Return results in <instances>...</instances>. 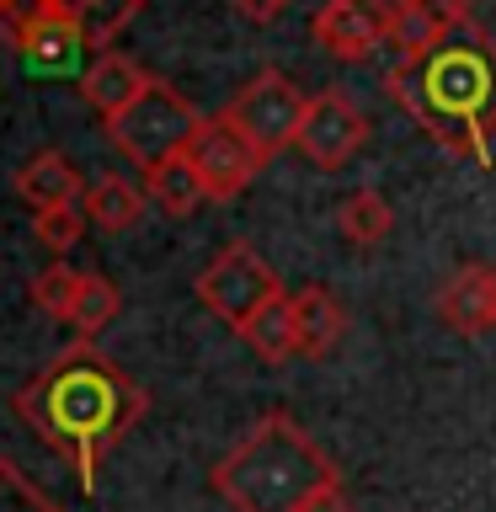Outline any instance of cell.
<instances>
[{
  "mask_svg": "<svg viewBox=\"0 0 496 512\" xmlns=\"http://www.w3.org/2000/svg\"><path fill=\"white\" fill-rule=\"evenodd\" d=\"M22 422L38 438L75 464L80 486L96 491V464L118 448L139 416L150 411V395L107 358L102 347L75 342L64 347L48 368H38L22 390L11 395Z\"/></svg>",
  "mask_w": 496,
  "mask_h": 512,
  "instance_id": "6da1fadb",
  "label": "cell"
},
{
  "mask_svg": "<svg viewBox=\"0 0 496 512\" xmlns=\"http://www.w3.org/2000/svg\"><path fill=\"white\" fill-rule=\"evenodd\" d=\"M384 91L459 160H491L496 123V38L475 22L443 27V38L406 64H390Z\"/></svg>",
  "mask_w": 496,
  "mask_h": 512,
  "instance_id": "7a4b0ae2",
  "label": "cell"
},
{
  "mask_svg": "<svg viewBox=\"0 0 496 512\" xmlns=\"http://www.w3.org/2000/svg\"><path fill=\"white\" fill-rule=\"evenodd\" d=\"M235 512H304L320 491L342 486L331 454L288 411L262 416L208 475Z\"/></svg>",
  "mask_w": 496,
  "mask_h": 512,
  "instance_id": "3957f363",
  "label": "cell"
},
{
  "mask_svg": "<svg viewBox=\"0 0 496 512\" xmlns=\"http://www.w3.org/2000/svg\"><path fill=\"white\" fill-rule=\"evenodd\" d=\"M198 128H203V112L192 107L171 80L150 75V86L139 91V102H128L118 118L107 123V134H112V144H118L128 160H134V166L155 171L160 160L182 155Z\"/></svg>",
  "mask_w": 496,
  "mask_h": 512,
  "instance_id": "277c9868",
  "label": "cell"
},
{
  "mask_svg": "<svg viewBox=\"0 0 496 512\" xmlns=\"http://www.w3.org/2000/svg\"><path fill=\"white\" fill-rule=\"evenodd\" d=\"M198 299L208 304V315H219L224 326H246L256 310H267L272 299H283V283L262 256H256L251 240H230L214 262L198 272Z\"/></svg>",
  "mask_w": 496,
  "mask_h": 512,
  "instance_id": "5b68a950",
  "label": "cell"
},
{
  "mask_svg": "<svg viewBox=\"0 0 496 512\" xmlns=\"http://www.w3.org/2000/svg\"><path fill=\"white\" fill-rule=\"evenodd\" d=\"M304 107H310V96H304L283 70H262L251 86H240V96L224 112H230V123L272 160L278 150H288V144L299 139Z\"/></svg>",
  "mask_w": 496,
  "mask_h": 512,
  "instance_id": "8992f818",
  "label": "cell"
},
{
  "mask_svg": "<svg viewBox=\"0 0 496 512\" xmlns=\"http://www.w3.org/2000/svg\"><path fill=\"white\" fill-rule=\"evenodd\" d=\"M187 160L198 166V176H203V187H208V198H214V203L240 198V192H246L256 176H262V166H267V155L230 123V112L203 118V128L187 144Z\"/></svg>",
  "mask_w": 496,
  "mask_h": 512,
  "instance_id": "52a82bcc",
  "label": "cell"
},
{
  "mask_svg": "<svg viewBox=\"0 0 496 512\" xmlns=\"http://www.w3.org/2000/svg\"><path fill=\"white\" fill-rule=\"evenodd\" d=\"M363 139H368V118L358 112V102L342 91H320V96H310V107H304L294 150L310 160V166L336 171L363 150Z\"/></svg>",
  "mask_w": 496,
  "mask_h": 512,
  "instance_id": "ba28073f",
  "label": "cell"
},
{
  "mask_svg": "<svg viewBox=\"0 0 496 512\" xmlns=\"http://www.w3.org/2000/svg\"><path fill=\"white\" fill-rule=\"evenodd\" d=\"M395 22H400V11L390 0H326L315 11L310 32L331 59H363L379 43L395 38Z\"/></svg>",
  "mask_w": 496,
  "mask_h": 512,
  "instance_id": "9c48e42d",
  "label": "cell"
},
{
  "mask_svg": "<svg viewBox=\"0 0 496 512\" xmlns=\"http://www.w3.org/2000/svg\"><path fill=\"white\" fill-rule=\"evenodd\" d=\"M438 320L459 336H486L496 331V267L470 262L438 288Z\"/></svg>",
  "mask_w": 496,
  "mask_h": 512,
  "instance_id": "30bf717a",
  "label": "cell"
},
{
  "mask_svg": "<svg viewBox=\"0 0 496 512\" xmlns=\"http://www.w3.org/2000/svg\"><path fill=\"white\" fill-rule=\"evenodd\" d=\"M144 86H150V75H144L128 54H118V48H102V54L80 70V96H86V107L102 112L107 123L118 118L128 102H139Z\"/></svg>",
  "mask_w": 496,
  "mask_h": 512,
  "instance_id": "8fae6325",
  "label": "cell"
},
{
  "mask_svg": "<svg viewBox=\"0 0 496 512\" xmlns=\"http://www.w3.org/2000/svg\"><path fill=\"white\" fill-rule=\"evenodd\" d=\"M86 187L91 182L75 171V160L59 155V150H38L22 171H16V198L32 203L38 214H43V208H59V203H80V198H86Z\"/></svg>",
  "mask_w": 496,
  "mask_h": 512,
  "instance_id": "7c38bea8",
  "label": "cell"
},
{
  "mask_svg": "<svg viewBox=\"0 0 496 512\" xmlns=\"http://www.w3.org/2000/svg\"><path fill=\"white\" fill-rule=\"evenodd\" d=\"M294 336H299V358H326L347 331V310L336 304L331 288H299L294 299Z\"/></svg>",
  "mask_w": 496,
  "mask_h": 512,
  "instance_id": "4fadbf2b",
  "label": "cell"
},
{
  "mask_svg": "<svg viewBox=\"0 0 496 512\" xmlns=\"http://www.w3.org/2000/svg\"><path fill=\"white\" fill-rule=\"evenodd\" d=\"M144 192H150L171 219H187V214H198L203 203H214V198H208V187H203V176H198V166L187 160V150L171 155V160H160L155 171H144Z\"/></svg>",
  "mask_w": 496,
  "mask_h": 512,
  "instance_id": "5bb4252c",
  "label": "cell"
},
{
  "mask_svg": "<svg viewBox=\"0 0 496 512\" xmlns=\"http://www.w3.org/2000/svg\"><path fill=\"white\" fill-rule=\"evenodd\" d=\"M80 208H86V219L102 235H123V230H134L139 214H144V192L134 182H123V176H102V182L86 187Z\"/></svg>",
  "mask_w": 496,
  "mask_h": 512,
  "instance_id": "9a60e30c",
  "label": "cell"
},
{
  "mask_svg": "<svg viewBox=\"0 0 496 512\" xmlns=\"http://www.w3.org/2000/svg\"><path fill=\"white\" fill-rule=\"evenodd\" d=\"M139 11H144V0H54V16H64L91 48L112 43Z\"/></svg>",
  "mask_w": 496,
  "mask_h": 512,
  "instance_id": "2e32d148",
  "label": "cell"
},
{
  "mask_svg": "<svg viewBox=\"0 0 496 512\" xmlns=\"http://www.w3.org/2000/svg\"><path fill=\"white\" fill-rule=\"evenodd\" d=\"M240 342H246L262 363H288V358H299V336H294V304L283 299H272L267 310H256L246 326H240Z\"/></svg>",
  "mask_w": 496,
  "mask_h": 512,
  "instance_id": "e0dca14e",
  "label": "cell"
},
{
  "mask_svg": "<svg viewBox=\"0 0 496 512\" xmlns=\"http://www.w3.org/2000/svg\"><path fill=\"white\" fill-rule=\"evenodd\" d=\"M390 224H395L390 198H384V192H374V187L347 192L342 208H336V230H342L347 246H379V240L390 235Z\"/></svg>",
  "mask_w": 496,
  "mask_h": 512,
  "instance_id": "ac0fdd59",
  "label": "cell"
},
{
  "mask_svg": "<svg viewBox=\"0 0 496 512\" xmlns=\"http://www.w3.org/2000/svg\"><path fill=\"white\" fill-rule=\"evenodd\" d=\"M86 38L64 22V16H48V22L32 32V38L22 43V59L32 64V70H43V75H64V70H75V59L86 54Z\"/></svg>",
  "mask_w": 496,
  "mask_h": 512,
  "instance_id": "d6986e66",
  "label": "cell"
},
{
  "mask_svg": "<svg viewBox=\"0 0 496 512\" xmlns=\"http://www.w3.org/2000/svg\"><path fill=\"white\" fill-rule=\"evenodd\" d=\"M123 310V294L118 283L102 278V272H80V294H75V310H70V326L80 342H91V336H102L112 320Z\"/></svg>",
  "mask_w": 496,
  "mask_h": 512,
  "instance_id": "ffe728a7",
  "label": "cell"
},
{
  "mask_svg": "<svg viewBox=\"0 0 496 512\" xmlns=\"http://www.w3.org/2000/svg\"><path fill=\"white\" fill-rule=\"evenodd\" d=\"M86 224H91V219H86V208H80V203H59V208H43V214H32V235H38L43 251L64 256L80 235H86Z\"/></svg>",
  "mask_w": 496,
  "mask_h": 512,
  "instance_id": "44dd1931",
  "label": "cell"
},
{
  "mask_svg": "<svg viewBox=\"0 0 496 512\" xmlns=\"http://www.w3.org/2000/svg\"><path fill=\"white\" fill-rule=\"evenodd\" d=\"M75 294H80V272L64 267V262H48L38 278H32V304H38L43 315H54V320H70Z\"/></svg>",
  "mask_w": 496,
  "mask_h": 512,
  "instance_id": "7402d4cb",
  "label": "cell"
},
{
  "mask_svg": "<svg viewBox=\"0 0 496 512\" xmlns=\"http://www.w3.org/2000/svg\"><path fill=\"white\" fill-rule=\"evenodd\" d=\"M54 16V0H0V43L22 54V43Z\"/></svg>",
  "mask_w": 496,
  "mask_h": 512,
  "instance_id": "603a6c76",
  "label": "cell"
},
{
  "mask_svg": "<svg viewBox=\"0 0 496 512\" xmlns=\"http://www.w3.org/2000/svg\"><path fill=\"white\" fill-rule=\"evenodd\" d=\"M0 512H59V507L32 486L27 470H16L11 459H0Z\"/></svg>",
  "mask_w": 496,
  "mask_h": 512,
  "instance_id": "cb8c5ba5",
  "label": "cell"
},
{
  "mask_svg": "<svg viewBox=\"0 0 496 512\" xmlns=\"http://www.w3.org/2000/svg\"><path fill=\"white\" fill-rule=\"evenodd\" d=\"M288 6H294V0H235V11L256 27H272L278 16H288Z\"/></svg>",
  "mask_w": 496,
  "mask_h": 512,
  "instance_id": "d4e9b609",
  "label": "cell"
},
{
  "mask_svg": "<svg viewBox=\"0 0 496 512\" xmlns=\"http://www.w3.org/2000/svg\"><path fill=\"white\" fill-rule=\"evenodd\" d=\"M422 6H427L432 16H443L448 27H459V22H470V16H475L480 0H422Z\"/></svg>",
  "mask_w": 496,
  "mask_h": 512,
  "instance_id": "484cf974",
  "label": "cell"
},
{
  "mask_svg": "<svg viewBox=\"0 0 496 512\" xmlns=\"http://www.w3.org/2000/svg\"><path fill=\"white\" fill-rule=\"evenodd\" d=\"M304 512H352V502H347V486H331V491H320Z\"/></svg>",
  "mask_w": 496,
  "mask_h": 512,
  "instance_id": "4316f807",
  "label": "cell"
},
{
  "mask_svg": "<svg viewBox=\"0 0 496 512\" xmlns=\"http://www.w3.org/2000/svg\"><path fill=\"white\" fill-rule=\"evenodd\" d=\"M390 6H395V11H411V6H422V0H390Z\"/></svg>",
  "mask_w": 496,
  "mask_h": 512,
  "instance_id": "83f0119b",
  "label": "cell"
},
{
  "mask_svg": "<svg viewBox=\"0 0 496 512\" xmlns=\"http://www.w3.org/2000/svg\"><path fill=\"white\" fill-rule=\"evenodd\" d=\"M491 139H496V123H491Z\"/></svg>",
  "mask_w": 496,
  "mask_h": 512,
  "instance_id": "f1b7e54d",
  "label": "cell"
}]
</instances>
